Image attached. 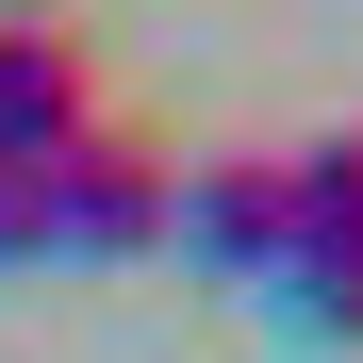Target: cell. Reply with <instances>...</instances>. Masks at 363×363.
<instances>
[{"instance_id":"6da1fadb","label":"cell","mask_w":363,"mask_h":363,"mask_svg":"<svg viewBox=\"0 0 363 363\" xmlns=\"http://www.w3.org/2000/svg\"><path fill=\"white\" fill-rule=\"evenodd\" d=\"M264 297L314 347H363V133L281 149V264H264Z\"/></svg>"},{"instance_id":"7a4b0ae2","label":"cell","mask_w":363,"mask_h":363,"mask_svg":"<svg viewBox=\"0 0 363 363\" xmlns=\"http://www.w3.org/2000/svg\"><path fill=\"white\" fill-rule=\"evenodd\" d=\"M165 248V149L83 133L33 165V264H149Z\"/></svg>"},{"instance_id":"3957f363","label":"cell","mask_w":363,"mask_h":363,"mask_svg":"<svg viewBox=\"0 0 363 363\" xmlns=\"http://www.w3.org/2000/svg\"><path fill=\"white\" fill-rule=\"evenodd\" d=\"M99 133V67H83V33L67 17H0V165H50V149H83Z\"/></svg>"},{"instance_id":"277c9868","label":"cell","mask_w":363,"mask_h":363,"mask_svg":"<svg viewBox=\"0 0 363 363\" xmlns=\"http://www.w3.org/2000/svg\"><path fill=\"white\" fill-rule=\"evenodd\" d=\"M165 248L182 264H215V281H264L281 264V165H165Z\"/></svg>"},{"instance_id":"5b68a950","label":"cell","mask_w":363,"mask_h":363,"mask_svg":"<svg viewBox=\"0 0 363 363\" xmlns=\"http://www.w3.org/2000/svg\"><path fill=\"white\" fill-rule=\"evenodd\" d=\"M0 264H33V182L0 165Z\"/></svg>"}]
</instances>
